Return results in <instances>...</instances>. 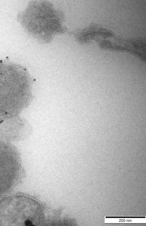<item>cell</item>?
<instances>
[{
  "instance_id": "cell-1",
  "label": "cell",
  "mask_w": 146,
  "mask_h": 226,
  "mask_svg": "<svg viewBox=\"0 0 146 226\" xmlns=\"http://www.w3.org/2000/svg\"><path fill=\"white\" fill-rule=\"evenodd\" d=\"M19 68L0 62V109L19 107L21 103L22 83Z\"/></svg>"
},
{
  "instance_id": "cell-2",
  "label": "cell",
  "mask_w": 146,
  "mask_h": 226,
  "mask_svg": "<svg viewBox=\"0 0 146 226\" xmlns=\"http://www.w3.org/2000/svg\"><path fill=\"white\" fill-rule=\"evenodd\" d=\"M31 221L29 220H27L25 222V225L26 226H33L31 225Z\"/></svg>"
}]
</instances>
